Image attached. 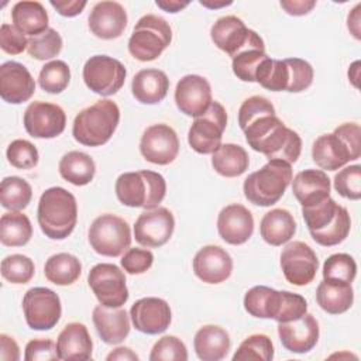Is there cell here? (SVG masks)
<instances>
[{"label": "cell", "instance_id": "9f6ffc18", "mask_svg": "<svg viewBox=\"0 0 361 361\" xmlns=\"http://www.w3.org/2000/svg\"><path fill=\"white\" fill-rule=\"evenodd\" d=\"M28 47V38L11 24H1L0 48L10 55H18Z\"/></svg>", "mask_w": 361, "mask_h": 361}, {"label": "cell", "instance_id": "ab89813d", "mask_svg": "<svg viewBox=\"0 0 361 361\" xmlns=\"http://www.w3.org/2000/svg\"><path fill=\"white\" fill-rule=\"evenodd\" d=\"M289 80L288 66L285 59L265 58L255 71V82H258L264 89L271 92L286 90Z\"/></svg>", "mask_w": 361, "mask_h": 361}, {"label": "cell", "instance_id": "2e32d148", "mask_svg": "<svg viewBox=\"0 0 361 361\" xmlns=\"http://www.w3.org/2000/svg\"><path fill=\"white\" fill-rule=\"evenodd\" d=\"M175 230V219L166 207H155L142 212L134 224V238L148 248L162 247L169 241Z\"/></svg>", "mask_w": 361, "mask_h": 361}, {"label": "cell", "instance_id": "f5cc1de1", "mask_svg": "<svg viewBox=\"0 0 361 361\" xmlns=\"http://www.w3.org/2000/svg\"><path fill=\"white\" fill-rule=\"evenodd\" d=\"M262 114H275L274 104L264 96H251L243 102L238 109V124L243 130L250 121Z\"/></svg>", "mask_w": 361, "mask_h": 361}, {"label": "cell", "instance_id": "6f0895ef", "mask_svg": "<svg viewBox=\"0 0 361 361\" xmlns=\"http://www.w3.org/2000/svg\"><path fill=\"white\" fill-rule=\"evenodd\" d=\"M25 361H54L59 360L56 344L49 338H35L27 343Z\"/></svg>", "mask_w": 361, "mask_h": 361}, {"label": "cell", "instance_id": "277c9868", "mask_svg": "<svg viewBox=\"0 0 361 361\" xmlns=\"http://www.w3.org/2000/svg\"><path fill=\"white\" fill-rule=\"evenodd\" d=\"M118 123V106L110 99H102L76 114L72 134L82 145L100 147L113 137Z\"/></svg>", "mask_w": 361, "mask_h": 361}, {"label": "cell", "instance_id": "484cf974", "mask_svg": "<svg viewBox=\"0 0 361 361\" xmlns=\"http://www.w3.org/2000/svg\"><path fill=\"white\" fill-rule=\"evenodd\" d=\"M56 350L59 360L82 361L89 360L93 351V343L87 327L83 323H68L56 338Z\"/></svg>", "mask_w": 361, "mask_h": 361}, {"label": "cell", "instance_id": "816d5d0a", "mask_svg": "<svg viewBox=\"0 0 361 361\" xmlns=\"http://www.w3.org/2000/svg\"><path fill=\"white\" fill-rule=\"evenodd\" d=\"M334 189L345 199L358 200L361 197V166L350 165L336 173Z\"/></svg>", "mask_w": 361, "mask_h": 361}, {"label": "cell", "instance_id": "7402d4cb", "mask_svg": "<svg viewBox=\"0 0 361 361\" xmlns=\"http://www.w3.org/2000/svg\"><path fill=\"white\" fill-rule=\"evenodd\" d=\"M217 231L227 244H244L254 233V217L245 206L231 203L220 210L217 216Z\"/></svg>", "mask_w": 361, "mask_h": 361}, {"label": "cell", "instance_id": "94428289", "mask_svg": "<svg viewBox=\"0 0 361 361\" xmlns=\"http://www.w3.org/2000/svg\"><path fill=\"white\" fill-rule=\"evenodd\" d=\"M316 6V1L313 0H282L281 7L289 14V16H305L312 11V8Z\"/></svg>", "mask_w": 361, "mask_h": 361}, {"label": "cell", "instance_id": "52a82bcc", "mask_svg": "<svg viewBox=\"0 0 361 361\" xmlns=\"http://www.w3.org/2000/svg\"><path fill=\"white\" fill-rule=\"evenodd\" d=\"M171 41L169 23L157 14H145L134 25L128 39V52L137 61L151 62L169 47Z\"/></svg>", "mask_w": 361, "mask_h": 361}, {"label": "cell", "instance_id": "91938a15", "mask_svg": "<svg viewBox=\"0 0 361 361\" xmlns=\"http://www.w3.org/2000/svg\"><path fill=\"white\" fill-rule=\"evenodd\" d=\"M0 360L1 361H18L20 348L16 340L7 334H0Z\"/></svg>", "mask_w": 361, "mask_h": 361}, {"label": "cell", "instance_id": "4316f807", "mask_svg": "<svg viewBox=\"0 0 361 361\" xmlns=\"http://www.w3.org/2000/svg\"><path fill=\"white\" fill-rule=\"evenodd\" d=\"M93 324L106 344H118L130 333V316L123 307H106L99 305L93 309Z\"/></svg>", "mask_w": 361, "mask_h": 361}, {"label": "cell", "instance_id": "ee69618b", "mask_svg": "<svg viewBox=\"0 0 361 361\" xmlns=\"http://www.w3.org/2000/svg\"><path fill=\"white\" fill-rule=\"evenodd\" d=\"M274 358V344L267 334H252L247 337L233 355V361H271Z\"/></svg>", "mask_w": 361, "mask_h": 361}, {"label": "cell", "instance_id": "f6af8a7d", "mask_svg": "<svg viewBox=\"0 0 361 361\" xmlns=\"http://www.w3.org/2000/svg\"><path fill=\"white\" fill-rule=\"evenodd\" d=\"M35 274V265L32 259L23 254L7 255L1 261V276L14 285L28 283Z\"/></svg>", "mask_w": 361, "mask_h": 361}, {"label": "cell", "instance_id": "11a10c76", "mask_svg": "<svg viewBox=\"0 0 361 361\" xmlns=\"http://www.w3.org/2000/svg\"><path fill=\"white\" fill-rule=\"evenodd\" d=\"M154 262V254L145 248H128L120 259L123 269L131 275L147 272Z\"/></svg>", "mask_w": 361, "mask_h": 361}, {"label": "cell", "instance_id": "f1b7e54d", "mask_svg": "<svg viewBox=\"0 0 361 361\" xmlns=\"http://www.w3.org/2000/svg\"><path fill=\"white\" fill-rule=\"evenodd\" d=\"M228 333L216 324H206L200 327L193 338L196 355L203 361H220L230 351Z\"/></svg>", "mask_w": 361, "mask_h": 361}, {"label": "cell", "instance_id": "836d02e7", "mask_svg": "<svg viewBox=\"0 0 361 361\" xmlns=\"http://www.w3.org/2000/svg\"><path fill=\"white\" fill-rule=\"evenodd\" d=\"M316 300L324 312L330 314H341L353 306L354 290L351 283L323 279L317 286Z\"/></svg>", "mask_w": 361, "mask_h": 361}, {"label": "cell", "instance_id": "681fc988", "mask_svg": "<svg viewBox=\"0 0 361 361\" xmlns=\"http://www.w3.org/2000/svg\"><path fill=\"white\" fill-rule=\"evenodd\" d=\"M285 63L289 72L286 92L299 93L306 90L312 85L313 76H314L312 65L307 61L300 58H288L285 59Z\"/></svg>", "mask_w": 361, "mask_h": 361}, {"label": "cell", "instance_id": "5b68a950", "mask_svg": "<svg viewBox=\"0 0 361 361\" xmlns=\"http://www.w3.org/2000/svg\"><path fill=\"white\" fill-rule=\"evenodd\" d=\"M292 178V166L289 162L269 159L261 169L245 178L243 185L244 196L255 206H272L283 196Z\"/></svg>", "mask_w": 361, "mask_h": 361}, {"label": "cell", "instance_id": "b9f144b4", "mask_svg": "<svg viewBox=\"0 0 361 361\" xmlns=\"http://www.w3.org/2000/svg\"><path fill=\"white\" fill-rule=\"evenodd\" d=\"M71 80V69L66 62L61 59L49 61L45 63L38 75V83L42 90L58 94L63 92Z\"/></svg>", "mask_w": 361, "mask_h": 361}, {"label": "cell", "instance_id": "5bb4252c", "mask_svg": "<svg viewBox=\"0 0 361 361\" xmlns=\"http://www.w3.org/2000/svg\"><path fill=\"white\" fill-rule=\"evenodd\" d=\"M66 126V114L58 104L37 100L24 111V128L34 138H55Z\"/></svg>", "mask_w": 361, "mask_h": 361}, {"label": "cell", "instance_id": "8992f818", "mask_svg": "<svg viewBox=\"0 0 361 361\" xmlns=\"http://www.w3.org/2000/svg\"><path fill=\"white\" fill-rule=\"evenodd\" d=\"M114 190L121 204L151 210L164 200L166 182L161 173L154 171L124 172L117 178Z\"/></svg>", "mask_w": 361, "mask_h": 361}, {"label": "cell", "instance_id": "6125c7cd", "mask_svg": "<svg viewBox=\"0 0 361 361\" xmlns=\"http://www.w3.org/2000/svg\"><path fill=\"white\" fill-rule=\"evenodd\" d=\"M107 361H113V360H120V361H138V355L128 347H117L114 348L110 354H107L106 357Z\"/></svg>", "mask_w": 361, "mask_h": 361}, {"label": "cell", "instance_id": "ba28073f", "mask_svg": "<svg viewBox=\"0 0 361 361\" xmlns=\"http://www.w3.org/2000/svg\"><path fill=\"white\" fill-rule=\"evenodd\" d=\"M89 243L94 252L104 257H118L130 248L131 230L128 223L111 213L93 220L89 227Z\"/></svg>", "mask_w": 361, "mask_h": 361}, {"label": "cell", "instance_id": "8d00e7d4", "mask_svg": "<svg viewBox=\"0 0 361 361\" xmlns=\"http://www.w3.org/2000/svg\"><path fill=\"white\" fill-rule=\"evenodd\" d=\"M82 274L80 261L68 252H59L51 255L44 265L45 278L59 286H68L75 283Z\"/></svg>", "mask_w": 361, "mask_h": 361}, {"label": "cell", "instance_id": "30bf717a", "mask_svg": "<svg viewBox=\"0 0 361 361\" xmlns=\"http://www.w3.org/2000/svg\"><path fill=\"white\" fill-rule=\"evenodd\" d=\"M23 312L30 329L38 331L51 330L62 314L61 299L52 289L35 286L25 292Z\"/></svg>", "mask_w": 361, "mask_h": 361}, {"label": "cell", "instance_id": "f907efd6", "mask_svg": "<svg viewBox=\"0 0 361 361\" xmlns=\"http://www.w3.org/2000/svg\"><path fill=\"white\" fill-rule=\"evenodd\" d=\"M151 361H186L188 350L185 343L176 336H164L152 347Z\"/></svg>", "mask_w": 361, "mask_h": 361}, {"label": "cell", "instance_id": "d4e9b609", "mask_svg": "<svg viewBox=\"0 0 361 361\" xmlns=\"http://www.w3.org/2000/svg\"><path fill=\"white\" fill-rule=\"evenodd\" d=\"M330 179L322 169H305L292 178V192L302 207L317 204L330 197Z\"/></svg>", "mask_w": 361, "mask_h": 361}, {"label": "cell", "instance_id": "be15d7a7", "mask_svg": "<svg viewBox=\"0 0 361 361\" xmlns=\"http://www.w3.org/2000/svg\"><path fill=\"white\" fill-rule=\"evenodd\" d=\"M360 8H361V4H357L351 10V13L348 14V18H347V27L355 39L361 38V35H360Z\"/></svg>", "mask_w": 361, "mask_h": 361}, {"label": "cell", "instance_id": "7dc6e473", "mask_svg": "<svg viewBox=\"0 0 361 361\" xmlns=\"http://www.w3.org/2000/svg\"><path fill=\"white\" fill-rule=\"evenodd\" d=\"M338 206L340 204L336 203L334 199L327 197L326 200H323L317 204L302 207V216L307 226L309 233L317 231V230L323 228L324 226H327L334 219Z\"/></svg>", "mask_w": 361, "mask_h": 361}, {"label": "cell", "instance_id": "003e7915", "mask_svg": "<svg viewBox=\"0 0 361 361\" xmlns=\"http://www.w3.org/2000/svg\"><path fill=\"white\" fill-rule=\"evenodd\" d=\"M199 3H200L202 6H204V7H207V8H219V7H224V6H230V4H231V1H224V0H221V1L200 0Z\"/></svg>", "mask_w": 361, "mask_h": 361}, {"label": "cell", "instance_id": "d6986e66", "mask_svg": "<svg viewBox=\"0 0 361 361\" xmlns=\"http://www.w3.org/2000/svg\"><path fill=\"white\" fill-rule=\"evenodd\" d=\"M192 267L195 275L202 282L217 285L230 278L233 259L224 248L219 245H204L196 252Z\"/></svg>", "mask_w": 361, "mask_h": 361}, {"label": "cell", "instance_id": "f35d334b", "mask_svg": "<svg viewBox=\"0 0 361 361\" xmlns=\"http://www.w3.org/2000/svg\"><path fill=\"white\" fill-rule=\"evenodd\" d=\"M32 199L31 185L20 176H7L0 185V203L4 209L20 212L28 206Z\"/></svg>", "mask_w": 361, "mask_h": 361}, {"label": "cell", "instance_id": "c3c4849f", "mask_svg": "<svg viewBox=\"0 0 361 361\" xmlns=\"http://www.w3.org/2000/svg\"><path fill=\"white\" fill-rule=\"evenodd\" d=\"M7 161L17 169H31L38 164L39 154L35 145L27 140H14L6 151Z\"/></svg>", "mask_w": 361, "mask_h": 361}, {"label": "cell", "instance_id": "e0dca14e", "mask_svg": "<svg viewBox=\"0 0 361 361\" xmlns=\"http://www.w3.org/2000/svg\"><path fill=\"white\" fill-rule=\"evenodd\" d=\"M212 87L200 75L183 76L175 87L176 107L186 116L199 117L212 104Z\"/></svg>", "mask_w": 361, "mask_h": 361}, {"label": "cell", "instance_id": "6da1fadb", "mask_svg": "<svg viewBox=\"0 0 361 361\" xmlns=\"http://www.w3.org/2000/svg\"><path fill=\"white\" fill-rule=\"evenodd\" d=\"M248 145L269 159H282L290 165L302 151V138L286 127L276 114H264L243 128Z\"/></svg>", "mask_w": 361, "mask_h": 361}, {"label": "cell", "instance_id": "60d3db41", "mask_svg": "<svg viewBox=\"0 0 361 361\" xmlns=\"http://www.w3.org/2000/svg\"><path fill=\"white\" fill-rule=\"evenodd\" d=\"M351 228V219L348 210L344 206H338L334 219L317 231H312V238L323 247H333L343 243Z\"/></svg>", "mask_w": 361, "mask_h": 361}, {"label": "cell", "instance_id": "bcb514c9", "mask_svg": "<svg viewBox=\"0 0 361 361\" xmlns=\"http://www.w3.org/2000/svg\"><path fill=\"white\" fill-rule=\"evenodd\" d=\"M27 51L30 56L38 61L52 59L62 51V37L56 30L48 28L39 35L28 38Z\"/></svg>", "mask_w": 361, "mask_h": 361}, {"label": "cell", "instance_id": "e575fe53", "mask_svg": "<svg viewBox=\"0 0 361 361\" xmlns=\"http://www.w3.org/2000/svg\"><path fill=\"white\" fill-rule=\"evenodd\" d=\"M212 165L219 175L224 178H235L248 169L250 158L241 145L226 142L212 154Z\"/></svg>", "mask_w": 361, "mask_h": 361}, {"label": "cell", "instance_id": "d590c367", "mask_svg": "<svg viewBox=\"0 0 361 361\" xmlns=\"http://www.w3.org/2000/svg\"><path fill=\"white\" fill-rule=\"evenodd\" d=\"M61 176L75 185L85 186L90 183L96 173V164L90 155L82 151H69L59 161Z\"/></svg>", "mask_w": 361, "mask_h": 361}, {"label": "cell", "instance_id": "603a6c76", "mask_svg": "<svg viewBox=\"0 0 361 361\" xmlns=\"http://www.w3.org/2000/svg\"><path fill=\"white\" fill-rule=\"evenodd\" d=\"M89 30L102 39L118 38L127 27V11L117 1H99L89 14Z\"/></svg>", "mask_w": 361, "mask_h": 361}, {"label": "cell", "instance_id": "03108f58", "mask_svg": "<svg viewBox=\"0 0 361 361\" xmlns=\"http://www.w3.org/2000/svg\"><path fill=\"white\" fill-rule=\"evenodd\" d=\"M358 79H360V61H355L350 69H348V80L358 87Z\"/></svg>", "mask_w": 361, "mask_h": 361}, {"label": "cell", "instance_id": "44dd1931", "mask_svg": "<svg viewBox=\"0 0 361 361\" xmlns=\"http://www.w3.org/2000/svg\"><path fill=\"white\" fill-rule=\"evenodd\" d=\"M319 323L310 313H305L296 320L278 324V336L282 345L296 354H305L313 350L319 341Z\"/></svg>", "mask_w": 361, "mask_h": 361}, {"label": "cell", "instance_id": "8fae6325", "mask_svg": "<svg viewBox=\"0 0 361 361\" xmlns=\"http://www.w3.org/2000/svg\"><path fill=\"white\" fill-rule=\"evenodd\" d=\"M127 71L124 65L109 55H93L83 66L85 85L100 96L117 93L126 82Z\"/></svg>", "mask_w": 361, "mask_h": 361}, {"label": "cell", "instance_id": "ac0fdd59", "mask_svg": "<svg viewBox=\"0 0 361 361\" xmlns=\"http://www.w3.org/2000/svg\"><path fill=\"white\" fill-rule=\"evenodd\" d=\"M134 327L144 334L164 333L172 320V312L166 300L161 298H142L130 309Z\"/></svg>", "mask_w": 361, "mask_h": 361}, {"label": "cell", "instance_id": "7bdbcfd3", "mask_svg": "<svg viewBox=\"0 0 361 361\" xmlns=\"http://www.w3.org/2000/svg\"><path fill=\"white\" fill-rule=\"evenodd\" d=\"M355 275L357 264L350 254H333L323 264V279L326 281L351 283Z\"/></svg>", "mask_w": 361, "mask_h": 361}, {"label": "cell", "instance_id": "4fadbf2b", "mask_svg": "<svg viewBox=\"0 0 361 361\" xmlns=\"http://www.w3.org/2000/svg\"><path fill=\"white\" fill-rule=\"evenodd\" d=\"M281 268L289 283L305 286L314 279L319 269V259L306 243L292 241L281 252Z\"/></svg>", "mask_w": 361, "mask_h": 361}, {"label": "cell", "instance_id": "1f68e13d", "mask_svg": "<svg viewBox=\"0 0 361 361\" xmlns=\"http://www.w3.org/2000/svg\"><path fill=\"white\" fill-rule=\"evenodd\" d=\"M282 303V290L258 285L244 295V309L258 319H276Z\"/></svg>", "mask_w": 361, "mask_h": 361}, {"label": "cell", "instance_id": "db71d44e", "mask_svg": "<svg viewBox=\"0 0 361 361\" xmlns=\"http://www.w3.org/2000/svg\"><path fill=\"white\" fill-rule=\"evenodd\" d=\"M305 313H307L306 299L299 293L282 290V303L275 320L278 323H286L302 317Z\"/></svg>", "mask_w": 361, "mask_h": 361}, {"label": "cell", "instance_id": "7c38bea8", "mask_svg": "<svg viewBox=\"0 0 361 361\" xmlns=\"http://www.w3.org/2000/svg\"><path fill=\"white\" fill-rule=\"evenodd\" d=\"M87 283L100 305L121 307L128 300L124 272L114 264H96L87 275Z\"/></svg>", "mask_w": 361, "mask_h": 361}, {"label": "cell", "instance_id": "cb8c5ba5", "mask_svg": "<svg viewBox=\"0 0 361 361\" xmlns=\"http://www.w3.org/2000/svg\"><path fill=\"white\" fill-rule=\"evenodd\" d=\"M254 32V30H250L235 16L220 17L210 28V37L214 45L231 58L247 45Z\"/></svg>", "mask_w": 361, "mask_h": 361}, {"label": "cell", "instance_id": "83f0119b", "mask_svg": "<svg viewBox=\"0 0 361 361\" xmlns=\"http://www.w3.org/2000/svg\"><path fill=\"white\" fill-rule=\"evenodd\" d=\"M169 90V79L161 69L148 68L137 72L131 82V93L142 104L162 102Z\"/></svg>", "mask_w": 361, "mask_h": 361}, {"label": "cell", "instance_id": "ffe728a7", "mask_svg": "<svg viewBox=\"0 0 361 361\" xmlns=\"http://www.w3.org/2000/svg\"><path fill=\"white\" fill-rule=\"evenodd\" d=\"M35 80L20 62L7 61L0 66V96L10 104H20L31 99Z\"/></svg>", "mask_w": 361, "mask_h": 361}, {"label": "cell", "instance_id": "9c48e42d", "mask_svg": "<svg viewBox=\"0 0 361 361\" xmlns=\"http://www.w3.org/2000/svg\"><path fill=\"white\" fill-rule=\"evenodd\" d=\"M226 126V109L214 100L202 116L195 117L188 133V142L197 154H213L221 145Z\"/></svg>", "mask_w": 361, "mask_h": 361}, {"label": "cell", "instance_id": "74e56055", "mask_svg": "<svg viewBox=\"0 0 361 361\" xmlns=\"http://www.w3.org/2000/svg\"><path fill=\"white\" fill-rule=\"evenodd\" d=\"M32 237V226L27 214L7 212L0 219V241L6 247L25 245Z\"/></svg>", "mask_w": 361, "mask_h": 361}, {"label": "cell", "instance_id": "e7e4bbea", "mask_svg": "<svg viewBox=\"0 0 361 361\" xmlns=\"http://www.w3.org/2000/svg\"><path fill=\"white\" fill-rule=\"evenodd\" d=\"M155 4L166 13H178L182 8L189 6V1H179V0H157Z\"/></svg>", "mask_w": 361, "mask_h": 361}, {"label": "cell", "instance_id": "7a4b0ae2", "mask_svg": "<svg viewBox=\"0 0 361 361\" xmlns=\"http://www.w3.org/2000/svg\"><path fill=\"white\" fill-rule=\"evenodd\" d=\"M37 220L41 231L48 238H66L71 235L78 221V203L75 196L61 186L47 189L38 200Z\"/></svg>", "mask_w": 361, "mask_h": 361}, {"label": "cell", "instance_id": "d6a6232c", "mask_svg": "<svg viewBox=\"0 0 361 361\" xmlns=\"http://www.w3.org/2000/svg\"><path fill=\"white\" fill-rule=\"evenodd\" d=\"M265 58H268L265 44L262 38L254 32L247 45L231 58L233 72L243 82H255V71Z\"/></svg>", "mask_w": 361, "mask_h": 361}, {"label": "cell", "instance_id": "680465c9", "mask_svg": "<svg viewBox=\"0 0 361 361\" xmlns=\"http://www.w3.org/2000/svg\"><path fill=\"white\" fill-rule=\"evenodd\" d=\"M49 4L63 17H75L86 7L85 0H51Z\"/></svg>", "mask_w": 361, "mask_h": 361}, {"label": "cell", "instance_id": "3957f363", "mask_svg": "<svg viewBox=\"0 0 361 361\" xmlns=\"http://www.w3.org/2000/svg\"><path fill=\"white\" fill-rule=\"evenodd\" d=\"M361 128L357 123H344L333 133L323 134L313 142L312 158L317 166L337 171L361 155Z\"/></svg>", "mask_w": 361, "mask_h": 361}, {"label": "cell", "instance_id": "f546056e", "mask_svg": "<svg viewBox=\"0 0 361 361\" xmlns=\"http://www.w3.org/2000/svg\"><path fill=\"white\" fill-rule=\"evenodd\" d=\"M296 233V220L286 209H272L267 212L259 223L262 240L274 247L288 243Z\"/></svg>", "mask_w": 361, "mask_h": 361}, {"label": "cell", "instance_id": "9a60e30c", "mask_svg": "<svg viewBox=\"0 0 361 361\" xmlns=\"http://www.w3.org/2000/svg\"><path fill=\"white\" fill-rule=\"evenodd\" d=\"M140 152L151 164L168 165L175 161L179 152L178 134L168 124H152L141 135Z\"/></svg>", "mask_w": 361, "mask_h": 361}, {"label": "cell", "instance_id": "4dcf8cb0", "mask_svg": "<svg viewBox=\"0 0 361 361\" xmlns=\"http://www.w3.org/2000/svg\"><path fill=\"white\" fill-rule=\"evenodd\" d=\"M13 25L24 35L35 37L47 31L48 13L39 1H17L11 8Z\"/></svg>", "mask_w": 361, "mask_h": 361}]
</instances>
